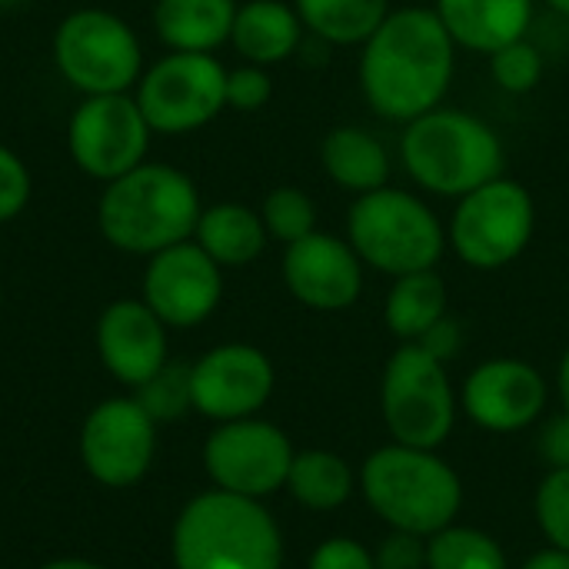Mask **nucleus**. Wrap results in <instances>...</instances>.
<instances>
[{"label": "nucleus", "mask_w": 569, "mask_h": 569, "mask_svg": "<svg viewBox=\"0 0 569 569\" xmlns=\"http://www.w3.org/2000/svg\"><path fill=\"white\" fill-rule=\"evenodd\" d=\"M533 510L550 547L569 553V470H550L540 480Z\"/></svg>", "instance_id": "31"}, {"label": "nucleus", "mask_w": 569, "mask_h": 569, "mask_svg": "<svg viewBox=\"0 0 569 569\" xmlns=\"http://www.w3.org/2000/svg\"><path fill=\"white\" fill-rule=\"evenodd\" d=\"M453 43L467 53L490 57L493 50L530 37L537 23V0H433Z\"/></svg>", "instance_id": "19"}, {"label": "nucleus", "mask_w": 569, "mask_h": 569, "mask_svg": "<svg viewBox=\"0 0 569 569\" xmlns=\"http://www.w3.org/2000/svg\"><path fill=\"white\" fill-rule=\"evenodd\" d=\"M377 569H427V537L393 530L373 550Z\"/></svg>", "instance_id": "34"}, {"label": "nucleus", "mask_w": 569, "mask_h": 569, "mask_svg": "<svg viewBox=\"0 0 569 569\" xmlns=\"http://www.w3.org/2000/svg\"><path fill=\"white\" fill-rule=\"evenodd\" d=\"M450 297L440 270H417L393 277L383 300V323L400 343H417L437 320L447 317Z\"/></svg>", "instance_id": "24"}, {"label": "nucleus", "mask_w": 569, "mask_h": 569, "mask_svg": "<svg viewBox=\"0 0 569 569\" xmlns=\"http://www.w3.org/2000/svg\"><path fill=\"white\" fill-rule=\"evenodd\" d=\"M133 97L157 137H187L227 110V67L217 53L167 50L143 67Z\"/></svg>", "instance_id": "10"}, {"label": "nucleus", "mask_w": 569, "mask_h": 569, "mask_svg": "<svg viewBox=\"0 0 569 569\" xmlns=\"http://www.w3.org/2000/svg\"><path fill=\"white\" fill-rule=\"evenodd\" d=\"M273 100V77L267 67L257 63H237L227 67V110L237 113H257Z\"/></svg>", "instance_id": "32"}, {"label": "nucleus", "mask_w": 569, "mask_h": 569, "mask_svg": "<svg viewBox=\"0 0 569 569\" xmlns=\"http://www.w3.org/2000/svg\"><path fill=\"white\" fill-rule=\"evenodd\" d=\"M537 233V197L513 177H497L473 193L453 200L447 217V247L477 270L493 273L517 263Z\"/></svg>", "instance_id": "7"}, {"label": "nucleus", "mask_w": 569, "mask_h": 569, "mask_svg": "<svg viewBox=\"0 0 569 569\" xmlns=\"http://www.w3.org/2000/svg\"><path fill=\"white\" fill-rule=\"evenodd\" d=\"M537 3H543V10H547V13L569 20V0H537Z\"/></svg>", "instance_id": "41"}, {"label": "nucleus", "mask_w": 569, "mask_h": 569, "mask_svg": "<svg viewBox=\"0 0 569 569\" xmlns=\"http://www.w3.org/2000/svg\"><path fill=\"white\" fill-rule=\"evenodd\" d=\"M430 357H437L440 363H450L457 353H460V347H463V327H460V320L457 317H443V320H437L420 340H417Z\"/></svg>", "instance_id": "36"}, {"label": "nucleus", "mask_w": 569, "mask_h": 569, "mask_svg": "<svg viewBox=\"0 0 569 569\" xmlns=\"http://www.w3.org/2000/svg\"><path fill=\"white\" fill-rule=\"evenodd\" d=\"M237 0H157L153 30L167 50L217 53L230 43Z\"/></svg>", "instance_id": "22"}, {"label": "nucleus", "mask_w": 569, "mask_h": 569, "mask_svg": "<svg viewBox=\"0 0 569 569\" xmlns=\"http://www.w3.org/2000/svg\"><path fill=\"white\" fill-rule=\"evenodd\" d=\"M143 413L153 423H173L193 407V387H190V367L187 363H163L150 380L137 387L133 397Z\"/></svg>", "instance_id": "30"}, {"label": "nucleus", "mask_w": 569, "mask_h": 569, "mask_svg": "<svg viewBox=\"0 0 569 569\" xmlns=\"http://www.w3.org/2000/svg\"><path fill=\"white\" fill-rule=\"evenodd\" d=\"M33 193V177L17 150L0 143V223L17 220Z\"/></svg>", "instance_id": "33"}, {"label": "nucleus", "mask_w": 569, "mask_h": 569, "mask_svg": "<svg viewBox=\"0 0 569 569\" xmlns=\"http://www.w3.org/2000/svg\"><path fill=\"white\" fill-rule=\"evenodd\" d=\"M260 217H263V227H267V233H270V240H277V243H293V240H303L307 233H313V230H320L317 227V203H313V197L307 193V190H300V187H290V183H283V187H273L267 197H263V203H260Z\"/></svg>", "instance_id": "28"}, {"label": "nucleus", "mask_w": 569, "mask_h": 569, "mask_svg": "<svg viewBox=\"0 0 569 569\" xmlns=\"http://www.w3.org/2000/svg\"><path fill=\"white\" fill-rule=\"evenodd\" d=\"M293 447L287 433L267 420H230L203 447V467L217 490L263 500L287 487Z\"/></svg>", "instance_id": "12"}, {"label": "nucleus", "mask_w": 569, "mask_h": 569, "mask_svg": "<svg viewBox=\"0 0 569 569\" xmlns=\"http://www.w3.org/2000/svg\"><path fill=\"white\" fill-rule=\"evenodd\" d=\"M360 490L370 510L390 527L417 537H433L457 523L463 483L437 450L390 443L373 450L360 467Z\"/></svg>", "instance_id": "5"}, {"label": "nucleus", "mask_w": 569, "mask_h": 569, "mask_svg": "<svg viewBox=\"0 0 569 569\" xmlns=\"http://www.w3.org/2000/svg\"><path fill=\"white\" fill-rule=\"evenodd\" d=\"M40 569H107V567L90 563V560H53V563H47V567H40Z\"/></svg>", "instance_id": "40"}, {"label": "nucleus", "mask_w": 569, "mask_h": 569, "mask_svg": "<svg viewBox=\"0 0 569 569\" xmlns=\"http://www.w3.org/2000/svg\"><path fill=\"white\" fill-rule=\"evenodd\" d=\"M140 300L167 327H200L223 300V267L210 260L193 240L173 243L147 257Z\"/></svg>", "instance_id": "13"}, {"label": "nucleus", "mask_w": 569, "mask_h": 569, "mask_svg": "<svg viewBox=\"0 0 569 569\" xmlns=\"http://www.w3.org/2000/svg\"><path fill=\"white\" fill-rule=\"evenodd\" d=\"M280 273L290 297L317 313L350 310L360 300L367 280V267L350 240L327 230H313L303 240L287 243Z\"/></svg>", "instance_id": "14"}, {"label": "nucleus", "mask_w": 569, "mask_h": 569, "mask_svg": "<svg viewBox=\"0 0 569 569\" xmlns=\"http://www.w3.org/2000/svg\"><path fill=\"white\" fill-rule=\"evenodd\" d=\"M287 490L307 510L330 513L353 497V470L343 457L330 450H303L293 453Z\"/></svg>", "instance_id": "26"}, {"label": "nucleus", "mask_w": 569, "mask_h": 569, "mask_svg": "<svg viewBox=\"0 0 569 569\" xmlns=\"http://www.w3.org/2000/svg\"><path fill=\"white\" fill-rule=\"evenodd\" d=\"M357 50V83L373 117L403 127L447 103L460 47L433 7H393Z\"/></svg>", "instance_id": "1"}, {"label": "nucleus", "mask_w": 569, "mask_h": 569, "mask_svg": "<svg viewBox=\"0 0 569 569\" xmlns=\"http://www.w3.org/2000/svg\"><path fill=\"white\" fill-rule=\"evenodd\" d=\"M17 3H23V0H0V10H10V7H17Z\"/></svg>", "instance_id": "42"}, {"label": "nucleus", "mask_w": 569, "mask_h": 569, "mask_svg": "<svg viewBox=\"0 0 569 569\" xmlns=\"http://www.w3.org/2000/svg\"><path fill=\"white\" fill-rule=\"evenodd\" d=\"M153 137L133 93L80 97L67 120V153L73 167L100 183L140 167Z\"/></svg>", "instance_id": "11"}, {"label": "nucleus", "mask_w": 569, "mask_h": 569, "mask_svg": "<svg viewBox=\"0 0 569 569\" xmlns=\"http://www.w3.org/2000/svg\"><path fill=\"white\" fill-rule=\"evenodd\" d=\"M97 353L120 383L140 387L167 363V323L143 300H113L97 320Z\"/></svg>", "instance_id": "18"}, {"label": "nucleus", "mask_w": 569, "mask_h": 569, "mask_svg": "<svg viewBox=\"0 0 569 569\" xmlns=\"http://www.w3.org/2000/svg\"><path fill=\"white\" fill-rule=\"evenodd\" d=\"M193 243L227 270V267H250L253 260H260V253L270 243V233L263 227L260 210L237 200H220L203 207L193 230Z\"/></svg>", "instance_id": "23"}, {"label": "nucleus", "mask_w": 569, "mask_h": 569, "mask_svg": "<svg viewBox=\"0 0 569 569\" xmlns=\"http://www.w3.org/2000/svg\"><path fill=\"white\" fill-rule=\"evenodd\" d=\"M343 237L367 270L390 280L417 270H437L450 250L447 220L437 213L430 197L393 183L350 200Z\"/></svg>", "instance_id": "4"}, {"label": "nucleus", "mask_w": 569, "mask_h": 569, "mask_svg": "<svg viewBox=\"0 0 569 569\" xmlns=\"http://www.w3.org/2000/svg\"><path fill=\"white\" fill-rule=\"evenodd\" d=\"M307 37L327 47H360L393 10L390 0H293Z\"/></svg>", "instance_id": "25"}, {"label": "nucleus", "mask_w": 569, "mask_h": 569, "mask_svg": "<svg viewBox=\"0 0 569 569\" xmlns=\"http://www.w3.org/2000/svg\"><path fill=\"white\" fill-rule=\"evenodd\" d=\"M557 393H560L563 410H569V343L563 357H560V367H557Z\"/></svg>", "instance_id": "39"}, {"label": "nucleus", "mask_w": 569, "mask_h": 569, "mask_svg": "<svg viewBox=\"0 0 569 569\" xmlns=\"http://www.w3.org/2000/svg\"><path fill=\"white\" fill-rule=\"evenodd\" d=\"M200 213L203 200L193 177L157 160H143L130 173L103 183L97 200L103 240L137 257H153L173 243L193 240Z\"/></svg>", "instance_id": "3"}, {"label": "nucleus", "mask_w": 569, "mask_h": 569, "mask_svg": "<svg viewBox=\"0 0 569 569\" xmlns=\"http://www.w3.org/2000/svg\"><path fill=\"white\" fill-rule=\"evenodd\" d=\"M157 453V423L137 400H103L83 423L80 457L93 480L103 487L137 483Z\"/></svg>", "instance_id": "15"}, {"label": "nucleus", "mask_w": 569, "mask_h": 569, "mask_svg": "<svg viewBox=\"0 0 569 569\" xmlns=\"http://www.w3.org/2000/svg\"><path fill=\"white\" fill-rule=\"evenodd\" d=\"M307 27L293 0H243L233 17L230 47L243 63L277 67L300 53Z\"/></svg>", "instance_id": "21"}, {"label": "nucleus", "mask_w": 569, "mask_h": 569, "mask_svg": "<svg viewBox=\"0 0 569 569\" xmlns=\"http://www.w3.org/2000/svg\"><path fill=\"white\" fill-rule=\"evenodd\" d=\"M380 410L393 443L437 450L457 423V393L447 363L420 343H400L380 377Z\"/></svg>", "instance_id": "9"}, {"label": "nucleus", "mask_w": 569, "mask_h": 569, "mask_svg": "<svg viewBox=\"0 0 569 569\" xmlns=\"http://www.w3.org/2000/svg\"><path fill=\"white\" fill-rule=\"evenodd\" d=\"M57 73L80 97L133 93L143 73V47L133 27L103 7L70 10L50 40Z\"/></svg>", "instance_id": "8"}, {"label": "nucleus", "mask_w": 569, "mask_h": 569, "mask_svg": "<svg viewBox=\"0 0 569 569\" xmlns=\"http://www.w3.org/2000/svg\"><path fill=\"white\" fill-rule=\"evenodd\" d=\"M520 569H569V553L557 550V547H547V550L533 553Z\"/></svg>", "instance_id": "38"}, {"label": "nucleus", "mask_w": 569, "mask_h": 569, "mask_svg": "<svg viewBox=\"0 0 569 569\" xmlns=\"http://www.w3.org/2000/svg\"><path fill=\"white\" fill-rule=\"evenodd\" d=\"M273 383L270 357L250 343H220L190 367L193 410L220 423L253 417L270 400Z\"/></svg>", "instance_id": "16"}, {"label": "nucleus", "mask_w": 569, "mask_h": 569, "mask_svg": "<svg viewBox=\"0 0 569 569\" xmlns=\"http://www.w3.org/2000/svg\"><path fill=\"white\" fill-rule=\"evenodd\" d=\"M427 569H510V563L490 533L450 523L427 537Z\"/></svg>", "instance_id": "27"}, {"label": "nucleus", "mask_w": 569, "mask_h": 569, "mask_svg": "<svg viewBox=\"0 0 569 569\" xmlns=\"http://www.w3.org/2000/svg\"><path fill=\"white\" fill-rule=\"evenodd\" d=\"M397 160L423 197L460 200L507 173V143L487 117L440 103L400 127Z\"/></svg>", "instance_id": "2"}, {"label": "nucleus", "mask_w": 569, "mask_h": 569, "mask_svg": "<svg viewBox=\"0 0 569 569\" xmlns=\"http://www.w3.org/2000/svg\"><path fill=\"white\" fill-rule=\"evenodd\" d=\"M177 569H283V537L260 500L200 493L173 527Z\"/></svg>", "instance_id": "6"}, {"label": "nucleus", "mask_w": 569, "mask_h": 569, "mask_svg": "<svg viewBox=\"0 0 569 569\" xmlns=\"http://www.w3.org/2000/svg\"><path fill=\"white\" fill-rule=\"evenodd\" d=\"M543 373L517 357H493L463 380V413L490 433H517L547 410Z\"/></svg>", "instance_id": "17"}, {"label": "nucleus", "mask_w": 569, "mask_h": 569, "mask_svg": "<svg viewBox=\"0 0 569 569\" xmlns=\"http://www.w3.org/2000/svg\"><path fill=\"white\" fill-rule=\"evenodd\" d=\"M307 569H377V563L363 543L350 537H330L310 553Z\"/></svg>", "instance_id": "35"}, {"label": "nucleus", "mask_w": 569, "mask_h": 569, "mask_svg": "<svg viewBox=\"0 0 569 569\" xmlns=\"http://www.w3.org/2000/svg\"><path fill=\"white\" fill-rule=\"evenodd\" d=\"M320 167L327 180L350 193L363 197L390 183L393 177V153L380 133L360 123H337L320 140Z\"/></svg>", "instance_id": "20"}, {"label": "nucleus", "mask_w": 569, "mask_h": 569, "mask_svg": "<svg viewBox=\"0 0 569 569\" xmlns=\"http://www.w3.org/2000/svg\"><path fill=\"white\" fill-rule=\"evenodd\" d=\"M487 60H490L493 83L510 97L533 93L543 83V73H547V50L533 37H520V40L493 50Z\"/></svg>", "instance_id": "29"}, {"label": "nucleus", "mask_w": 569, "mask_h": 569, "mask_svg": "<svg viewBox=\"0 0 569 569\" xmlns=\"http://www.w3.org/2000/svg\"><path fill=\"white\" fill-rule=\"evenodd\" d=\"M540 457L550 463V470H569V410L550 417L540 433Z\"/></svg>", "instance_id": "37"}]
</instances>
